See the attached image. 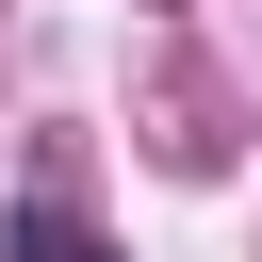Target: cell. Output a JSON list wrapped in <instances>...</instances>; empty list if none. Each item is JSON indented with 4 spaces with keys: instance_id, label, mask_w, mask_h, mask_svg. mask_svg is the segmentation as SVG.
Here are the masks:
<instances>
[{
    "instance_id": "6da1fadb",
    "label": "cell",
    "mask_w": 262,
    "mask_h": 262,
    "mask_svg": "<svg viewBox=\"0 0 262 262\" xmlns=\"http://www.w3.org/2000/svg\"><path fill=\"white\" fill-rule=\"evenodd\" d=\"M0 262H115V246H98V229H82L66 196H16V229H0Z\"/></svg>"
}]
</instances>
